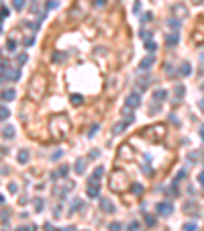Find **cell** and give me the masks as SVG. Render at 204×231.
I'll return each mask as SVG.
<instances>
[{"mask_svg": "<svg viewBox=\"0 0 204 231\" xmlns=\"http://www.w3.org/2000/svg\"><path fill=\"white\" fill-rule=\"evenodd\" d=\"M94 4H96V6H104V4H106V0H94Z\"/></svg>", "mask_w": 204, "mask_h": 231, "instance_id": "cell-44", "label": "cell"}, {"mask_svg": "<svg viewBox=\"0 0 204 231\" xmlns=\"http://www.w3.org/2000/svg\"><path fill=\"white\" fill-rule=\"evenodd\" d=\"M0 33H2V25H0Z\"/></svg>", "mask_w": 204, "mask_h": 231, "instance_id": "cell-53", "label": "cell"}, {"mask_svg": "<svg viewBox=\"0 0 204 231\" xmlns=\"http://www.w3.org/2000/svg\"><path fill=\"white\" fill-rule=\"evenodd\" d=\"M131 190H133L135 194H141V192H143V186L141 184H131Z\"/></svg>", "mask_w": 204, "mask_h": 231, "instance_id": "cell-26", "label": "cell"}, {"mask_svg": "<svg viewBox=\"0 0 204 231\" xmlns=\"http://www.w3.org/2000/svg\"><path fill=\"white\" fill-rule=\"evenodd\" d=\"M153 98H155L157 102H163V100L167 98V90H163V88H157V90L153 92Z\"/></svg>", "mask_w": 204, "mask_h": 231, "instance_id": "cell-13", "label": "cell"}, {"mask_svg": "<svg viewBox=\"0 0 204 231\" xmlns=\"http://www.w3.org/2000/svg\"><path fill=\"white\" fill-rule=\"evenodd\" d=\"M149 82H151L149 78H141V80H139V88H147V86H149Z\"/></svg>", "mask_w": 204, "mask_h": 231, "instance_id": "cell-29", "label": "cell"}, {"mask_svg": "<svg viewBox=\"0 0 204 231\" xmlns=\"http://www.w3.org/2000/svg\"><path fill=\"white\" fill-rule=\"evenodd\" d=\"M35 211H37V213H41V211H43V198H41V196H37V198H35Z\"/></svg>", "mask_w": 204, "mask_h": 231, "instance_id": "cell-23", "label": "cell"}, {"mask_svg": "<svg viewBox=\"0 0 204 231\" xmlns=\"http://www.w3.org/2000/svg\"><path fill=\"white\" fill-rule=\"evenodd\" d=\"M184 231H196V223H186L184 225Z\"/></svg>", "mask_w": 204, "mask_h": 231, "instance_id": "cell-32", "label": "cell"}, {"mask_svg": "<svg viewBox=\"0 0 204 231\" xmlns=\"http://www.w3.org/2000/svg\"><path fill=\"white\" fill-rule=\"evenodd\" d=\"M198 180H200V186H204V172L200 174V176H198Z\"/></svg>", "mask_w": 204, "mask_h": 231, "instance_id": "cell-46", "label": "cell"}, {"mask_svg": "<svg viewBox=\"0 0 204 231\" xmlns=\"http://www.w3.org/2000/svg\"><path fill=\"white\" fill-rule=\"evenodd\" d=\"M14 135H16V133H14V127H10V125H8V127H4V129H2V137H4V139H12Z\"/></svg>", "mask_w": 204, "mask_h": 231, "instance_id": "cell-16", "label": "cell"}, {"mask_svg": "<svg viewBox=\"0 0 204 231\" xmlns=\"http://www.w3.org/2000/svg\"><path fill=\"white\" fill-rule=\"evenodd\" d=\"M53 59H55V61H61V59H63V55H61V53H55V55H53Z\"/></svg>", "mask_w": 204, "mask_h": 231, "instance_id": "cell-42", "label": "cell"}, {"mask_svg": "<svg viewBox=\"0 0 204 231\" xmlns=\"http://www.w3.org/2000/svg\"><path fill=\"white\" fill-rule=\"evenodd\" d=\"M198 106H200V108H202V111H204V98H200V102H198Z\"/></svg>", "mask_w": 204, "mask_h": 231, "instance_id": "cell-47", "label": "cell"}, {"mask_svg": "<svg viewBox=\"0 0 204 231\" xmlns=\"http://www.w3.org/2000/svg\"><path fill=\"white\" fill-rule=\"evenodd\" d=\"M98 129H100V127H98V125H92V127H90V131H88V135H90V137H92V135H94V133H96V131H98Z\"/></svg>", "mask_w": 204, "mask_h": 231, "instance_id": "cell-38", "label": "cell"}, {"mask_svg": "<svg viewBox=\"0 0 204 231\" xmlns=\"http://www.w3.org/2000/svg\"><path fill=\"white\" fill-rule=\"evenodd\" d=\"M12 6H14V10H23L25 8V0H12Z\"/></svg>", "mask_w": 204, "mask_h": 231, "instance_id": "cell-21", "label": "cell"}, {"mask_svg": "<svg viewBox=\"0 0 204 231\" xmlns=\"http://www.w3.org/2000/svg\"><path fill=\"white\" fill-rule=\"evenodd\" d=\"M86 168H88V162H86V160H78L74 170H76V174H84V172H86Z\"/></svg>", "mask_w": 204, "mask_h": 231, "instance_id": "cell-15", "label": "cell"}, {"mask_svg": "<svg viewBox=\"0 0 204 231\" xmlns=\"http://www.w3.org/2000/svg\"><path fill=\"white\" fill-rule=\"evenodd\" d=\"M49 129H51V137L53 139H63V137H68L72 125H70L65 115H55L49 121Z\"/></svg>", "mask_w": 204, "mask_h": 231, "instance_id": "cell-1", "label": "cell"}, {"mask_svg": "<svg viewBox=\"0 0 204 231\" xmlns=\"http://www.w3.org/2000/svg\"><path fill=\"white\" fill-rule=\"evenodd\" d=\"M16 61H18V63H25V61H27V55H25V53H21V55L16 57Z\"/></svg>", "mask_w": 204, "mask_h": 231, "instance_id": "cell-41", "label": "cell"}, {"mask_svg": "<svg viewBox=\"0 0 204 231\" xmlns=\"http://www.w3.org/2000/svg\"><path fill=\"white\" fill-rule=\"evenodd\" d=\"M108 229H110V231H121V223H117V221H114V223H110V225H108Z\"/></svg>", "mask_w": 204, "mask_h": 231, "instance_id": "cell-31", "label": "cell"}, {"mask_svg": "<svg viewBox=\"0 0 204 231\" xmlns=\"http://www.w3.org/2000/svg\"><path fill=\"white\" fill-rule=\"evenodd\" d=\"M127 229H129V231H139V221H131Z\"/></svg>", "mask_w": 204, "mask_h": 231, "instance_id": "cell-27", "label": "cell"}, {"mask_svg": "<svg viewBox=\"0 0 204 231\" xmlns=\"http://www.w3.org/2000/svg\"><path fill=\"white\" fill-rule=\"evenodd\" d=\"M176 96H178V98L184 96V86H176Z\"/></svg>", "mask_w": 204, "mask_h": 231, "instance_id": "cell-35", "label": "cell"}, {"mask_svg": "<svg viewBox=\"0 0 204 231\" xmlns=\"http://www.w3.org/2000/svg\"><path fill=\"white\" fill-rule=\"evenodd\" d=\"M4 72H6V63H0V84H4V82H6Z\"/></svg>", "mask_w": 204, "mask_h": 231, "instance_id": "cell-22", "label": "cell"}, {"mask_svg": "<svg viewBox=\"0 0 204 231\" xmlns=\"http://www.w3.org/2000/svg\"><path fill=\"white\" fill-rule=\"evenodd\" d=\"M98 202H100V207H102V211H104V213H108V215L117 213V207H114V202H112L110 198L102 196V198H98Z\"/></svg>", "mask_w": 204, "mask_h": 231, "instance_id": "cell-4", "label": "cell"}, {"mask_svg": "<svg viewBox=\"0 0 204 231\" xmlns=\"http://www.w3.org/2000/svg\"><path fill=\"white\" fill-rule=\"evenodd\" d=\"M0 202H4V196H2V194H0Z\"/></svg>", "mask_w": 204, "mask_h": 231, "instance_id": "cell-50", "label": "cell"}, {"mask_svg": "<svg viewBox=\"0 0 204 231\" xmlns=\"http://www.w3.org/2000/svg\"><path fill=\"white\" fill-rule=\"evenodd\" d=\"M141 21H143V23H149V21H151V12H145V14L141 16Z\"/></svg>", "mask_w": 204, "mask_h": 231, "instance_id": "cell-37", "label": "cell"}, {"mask_svg": "<svg viewBox=\"0 0 204 231\" xmlns=\"http://www.w3.org/2000/svg\"><path fill=\"white\" fill-rule=\"evenodd\" d=\"M200 137L204 139V125H202V127H200Z\"/></svg>", "mask_w": 204, "mask_h": 231, "instance_id": "cell-48", "label": "cell"}, {"mask_svg": "<svg viewBox=\"0 0 204 231\" xmlns=\"http://www.w3.org/2000/svg\"><path fill=\"white\" fill-rule=\"evenodd\" d=\"M102 174H104V168H96L94 172H92V176H90V180H88V184H94V186H100V178H102Z\"/></svg>", "mask_w": 204, "mask_h": 231, "instance_id": "cell-8", "label": "cell"}, {"mask_svg": "<svg viewBox=\"0 0 204 231\" xmlns=\"http://www.w3.org/2000/svg\"><path fill=\"white\" fill-rule=\"evenodd\" d=\"M165 43H167V45H176V43H180V33H169V35L165 37Z\"/></svg>", "mask_w": 204, "mask_h": 231, "instance_id": "cell-14", "label": "cell"}, {"mask_svg": "<svg viewBox=\"0 0 204 231\" xmlns=\"http://www.w3.org/2000/svg\"><path fill=\"white\" fill-rule=\"evenodd\" d=\"M153 61H155V59H153V55H149V57H145V59L141 61V66H139V68H141V70H149V68L153 66Z\"/></svg>", "mask_w": 204, "mask_h": 231, "instance_id": "cell-17", "label": "cell"}, {"mask_svg": "<svg viewBox=\"0 0 204 231\" xmlns=\"http://www.w3.org/2000/svg\"><path fill=\"white\" fill-rule=\"evenodd\" d=\"M194 2H196V4H200V2H202V0H194Z\"/></svg>", "mask_w": 204, "mask_h": 231, "instance_id": "cell-52", "label": "cell"}, {"mask_svg": "<svg viewBox=\"0 0 204 231\" xmlns=\"http://www.w3.org/2000/svg\"><path fill=\"white\" fill-rule=\"evenodd\" d=\"M145 223L151 227V225H155V217H151V215H145Z\"/></svg>", "mask_w": 204, "mask_h": 231, "instance_id": "cell-30", "label": "cell"}, {"mask_svg": "<svg viewBox=\"0 0 204 231\" xmlns=\"http://www.w3.org/2000/svg\"><path fill=\"white\" fill-rule=\"evenodd\" d=\"M86 194H88L90 198H98V196H100V186L88 184V188H86Z\"/></svg>", "mask_w": 204, "mask_h": 231, "instance_id": "cell-10", "label": "cell"}, {"mask_svg": "<svg viewBox=\"0 0 204 231\" xmlns=\"http://www.w3.org/2000/svg\"><path fill=\"white\" fill-rule=\"evenodd\" d=\"M141 37H143V39H145V43H147V41H151V37H153V33H151V31H145V33H143Z\"/></svg>", "mask_w": 204, "mask_h": 231, "instance_id": "cell-33", "label": "cell"}, {"mask_svg": "<svg viewBox=\"0 0 204 231\" xmlns=\"http://www.w3.org/2000/svg\"><path fill=\"white\" fill-rule=\"evenodd\" d=\"M63 231H72V227H65V229H63Z\"/></svg>", "mask_w": 204, "mask_h": 231, "instance_id": "cell-51", "label": "cell"}, {"mask_svg": "<svg viewBox=\"0 0 204 231\" xmlns=\"http://www.w3.org/2000/svg\"><path fill=\"white\" fill-rule=\"evenodd\" d=\"M129 125H131L129 121H121V123H117V125L112 127V133H114V135H119V133H122V131H124Z\"/></svg>", "mask_w": 204, "mask_h": 231, "instance_id": "cell-11", "label": "cell"}, {"mask_svg": "<svg viewBox=\"0 0 204 231\" xmlns=\"http://www.w3.org/2000/svg\"><path fill=\"white\" fill-rule=\"evenodd\" d=\"M127 174L122 172V170H114L112 172V176H110V188L114 190V192H122V190H127Z\"/></svg>", "mask_w": 204, "mask_h": 231, "instance_id": "cell-3", "label": "cell"}, {"mask_svg": "<svg viewBox=\"0 0 204 231\" xmlns=\"http://www.w3.org/2000/svg\"><path fill=\"white\" fill-rule=\"evenodd\" d=\"M57 6H59V2H57V0H51V2H47V10H49V8H57Z\"/></svg>", "mask_w": 204, "mask_h": 231, "instance_id": "cell-36", "label": "cell"}, {"mask_svg": "<svg viewBox=\"0 0 204 231\" xmlns=\"http://www.w3.org/2000/svg\"><path fill=\"white\" fill-rule=\"evenodd\" d=\"M169 25L176 27V29H180V21H176V19H169Z\"/></svg>", "mask_w": 204, "mask_h": 231, "instance_id": "cell-40", "label": "cell"}, {"mask_svg": "<svg viewBox=\"0 0 204 231\" xmlns=\"http://www.w3.org/2000/svg\"><path fill=\"white\" fill-rule=\"evenodd\" d=\"M157 215H171V211H173V207H171V202H167V200H163V202H157Z\"/></svg>", "mask_w": 204, "mask_h": 231, "instance_id": "cell-7", "label": "cell"}, {"mask_svg": "<svg viewBox=\"0 0 204 231\" xmlns=\"http://www.w3.org/2000/svg\"><path fill=\"white\" fill-rule=\"evenodd\" d=\"M0 98H2L4 102H10V100L16 98V90H14V88H4V90H0Z\"/></svg>", "mask_w": 204, "mask_h": 231, "instance_id": "cell-9", "label": "cell"}, {"mask_svg": "<svg viewBox=\"0 0 204 231\" xmlns=\"http://www.w3.org/2000/svg\"><path fill=\"white\" fill-rule=\"evenodd\" d=\"M45 90H47V82H45V78L39 74V76L33 80V84H31V88H29V94H31L33 100H39V98L45 96Z\"/></svg>", "mask_w": 204, "mask_h": 231, "instance_id": "cell-2", "label": "cell"}, {"mask_svg": "<svg viewBox=\"0 0 204 231\" xmlns=\"http://www.w3.org/2000/svg\"><path fill=\"white\" fill-rule=\"evenodd\" d=\"M45 231H55V227H53V225H49V223H45Z\"/></svg>", "mask_w": 204, "mask_h": 231, "instance_id": "cell-45", "label": "cell"}, {"mask_svg": "<svg viewBox=\"0 0 204 231\" xmlns=\"http://www.w3.org/2000/svg\"><path fill=\"white\" fill-rule=\"evenodd\" d=\"M6 14H8V10H6V8H2V10H0V19H6Z\"/></svg>", "mask_w": 204, "mask_h": 231, "instance_id": "cell-43", "label": "cell"}, {"mask_svg": "<svg viewBox=\"0 0 204 231\" xmlns=\"http://www.w3.org/2000/svg\"><path fill=\"white\" fill-rule=\"evenodd\" d=\"M145 47H147V51H149V53H155V49H157V45H155L153 41H149V43H145Z\"/></svg>", "mask_w": 204, "mask_h": 231, "instance_id": "cell-28", "label": "cell"}, {"mask_svg": "<svg viewBox=\"0 0 204 231\" xmlns=\"http://www.w3.org/2000/svg\"><path fill=\"white\" fill-rule=\"evenodd\" d=\"M8 117H10V111L6 106H0V121H6Z\"/></svg>", "mask_w": 204, "mask_h": 231, "instance_id": "cell-20", "label": "cell"}, {"mask_svg": "<svg viewBox=\"0 0 204 231\" xmlns=\"http://www.w3.org/2000/svg\"><path fill=\"white\" fill-rule=\"evenodd\" d=\"M173 10H176L178 14H188V10H186V6H180V4H176V6H173Z\"/></svg>", "mask_w": 204, "mask_h": 231, "instance_id": "cell-24", "label": "cell"}, {"mask_svg": "<svg viewBox=\"0 0 204 231\" xmlns=\"http://www.w3.org/2000/svg\"><path fill=\"white\" fill-rule=\"evenodd\" d=\"M78 207H82L80 198H76V200H74V205H72V213H76V209H78Z\"/></svg>", "mask_w": 204, "mask_h": 231, "instance_id": "cell-34", "label": "cell"}, {"mask_svg": "<svg viewBox=\"0 0 204 231\" xmlns=\"http://www.w3.org/2000/svg\"><path fill=\"white\" fill-rule=\"evenodd\" d=\"M190 72H192L190 63H188V61H184V63L180 66V74H182V76H190Z\"/></svg>", "mask_w": 204, "mask_h": 231, "instance_id": "cell-18", "label": "cell"}, {"mask_svg": "<svg viewBox=\"0 0 204 231\" xmlns=\"http://www.w3.org/2000/svg\"><path fill=\"white\" fill-rule=\"evenodd\" d=\"M70 102H72L74 106H80L82 102H84V98H82L80 94H72V96H70Z\"/></svg>", "mask_w": 204, "mask_h": 231, "instance_id": "cell-19", "label": "cell"}, {"mask_svg": "<svg viewBox=\"0 0 204 231\" xmlns=\"http://www.w3.org/2000/svg\"><path fill=\"white\" fill-rule=\"evenodd\" d=\"M68 172H70L68 166H61V168H59V174H61V176H68Z\"/></svg>", "mask_w": 204, "mask_h": 231, "instance_id": "cell-39", "label": "cell"}, {"mask_svg": "<svg viewBox=\"0 0 204 231\" xmlns=\"http://www.w3.org/2000/svg\"><path fill=\"white\" fill-rule=\"evenodd\" d=\"M4 76H6V82H16V80L21 78V70L6 66V72H4Z\"/></svg>", "mask_w": 204, "mask_h": 231, "instance_id": "cell-5", "label": "cell"}, {"mask_svg": "<svg viewBox=\"0 0 204 231\" xmlns=\"http://www.w3.org/2000/svg\"><path fill=\"white\" fill-rule=\"evenodd\" d=\"M124 104H127V108H137V106L141 104V96H139L137 92L129 94V96H127V100H124Z\"/></svg>", "mask_w": 204, "mask_h": 231, "instance_id": "cell-6", "label": "cell"}, {"mask_svg": "<svg viewBox=\"0 0 204 231\" xmlns=\"http://www.w3.org/2000/svg\"><path fill=\"white\" fill-rule=\"evenodd\" d=\"M16 231H27V227H18V229H16Z\"/></svg>", "mask_w": 204, "mask_h": 231, "instance_id": "cell-49", "label": "cell"}, {"mask_svg": "<svg viewBox=\"0 0 204 231\" xmlns=\"http://www.w3.org/2000/svg\"><path fill=\"white\" fill-rule=\"evenodd\" d=\"M6 49H8V51H16V41H14V39H10V41L6 43Z\"/></svg>", "mask_w": 204, "mask_h": 231, "instance_id": "cell-25", "label": "cell"}, {"mask_svg": "<svg viewBox=\"0 0 204 231\" xmlns=\"http://www.w3.org/2000/svg\"><path fill=\"white\" fill-rule=\"evenodd\" d=\"M16 162H18V164H27V162H29V151H27V149H18Z\"/></svg>", "mask_w": 204, "mask_h": 231, "instance_id": "cell-12", "label": "cell"}]
</instances>
